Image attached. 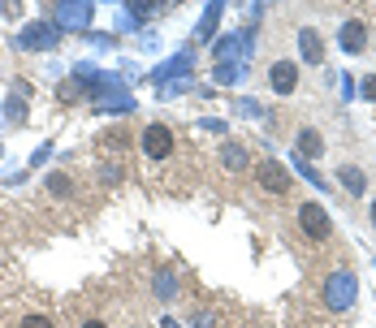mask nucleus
Masks as SVG:
<instances>
[{
    "label": "nucleus",
    "mask_w": 376,
    "mask_h": 328,
    "mask_svg": "<svg viewBox=\"0 0 376 328\" xmlns=\"http://www.w3.org/2000/svg\"><path fill=\"white\" fill-rule=\"evenodd\" d=\"M255 182H259L264 195H286L294 186L290 182V169H286V164H277V160H259L255 164Z\"/></svg>",
    "instance_id": "f257e3e1"
},
{
    "label": "nucleus",
    "mask_w": 376,
    "mask_h": 328,
    "mask_svg": "<svg viewBox=\"0 0 376 328\" xmlns=\"http://www.w3.org/2000/svg\"><path fill=\"white\" fill-rule=\"evenodd\" d=\"M299 225H303V234L316 238V242H325V238L333 234V221H329V212L320 207V203H303V207H299Z\"/></svg>",
    "instance_id": "f03ea898"
},
{
    "label": "nucleus",
    "mask_w": 376,
    "mask_h": 328,
    "mask_svg": "<svg viewBox=\"0 0 376 328\" xmlns=\"http://www.w3.org/2000/svg\"><path fill=\"white\" fill-rule=\"evenodd\" d=\"M143 151H147V160L173 155V130H169V126H147V130H143Z\"/></svg>",
    "instance_id": "7ed1b4c3"
},
{
    "label": "nucleus",
    "mask_w": 376,
    "mask_h": 328,
    "mask_svg": "<svg viewBox=\"0 0 376 328\" xmlns=\"http://www.w3.org/2000/svg\"><path fill=\"white\" fill-rule=\"evenodd\" d=\"M355 302V277L350 272H338V277H329V307H350Z\"/></svg>",
    "instance_id": "20e7f679"
},
{
    "label": "nucleus",
    "mask_w": 376,
    "mask_h": 328,
    "mask_svg": "<svg viewBox=\"0 0 376 328\" xmlns=\"http://www.w3.org/2000/svg\"><path fill=\"white\" fill-rule=\"evenodd\" d=\"M268 82H273L277 95H290V91L299 87V70H294L290 61H273V70H268Z\"/></svg>",
    "instance_id": "39448f33"
},
{
    "label": "nucleus",
    "mask_w": 376,
    "mask_h": 328,
    "mask_svg": "<svg viewBox=\"0 0 376 328\" xmlns=\"http://www.w3.org/2000/svg\"><path fill=\"white\" fill-rule=\"evenodd\" d=\"M338 39H342L346 52H363V48H367V26H363V22H342V35H338Z\"/></svg>",
    "instance_id": "423d86ee"
},
{
    "label": "nucleus",
    "mask_w": 376,
    "mask_h": 328,
    "mask_svg": "<svg viewBox=\"0 0 376 328\" xmlns=\"http://www.w3.org/2000/svg\"><path fill=\"white\" fill-rule=\"evenodd\" d=\"M299 48H303V61H311V65L325 61V43H320L316 31H299Z\"/></svg>",
    "instance_id": "0eeeda50"
},
{
    "label": "nucleus",
    "mask_w": 376,
    "mask_h": 328,
    "mask_svg": "<svg viewBox=\"0 0 376 328\" xmlns=\"http://www.w3.org/2000/svg\"><path fill=\"white\" fill-rule=\"evenodd\" d=\"M221 160H225V169H230V173H242L247 164H251V155H247V147H242V143H225Z\"/></svg>",
    "instance_id": "6e6552de"
},
{
    "label": "nucleus",
    "mask_w": 376,
    "mask_h": 328,
    "mask_svg": "<svg viewBox=\"0 0 376 328\" xmlns=\"http://www.w3.org/2000/svg\"><path fill=\"white\" fill-rule=\"evenodd\" d=\"M320 151H325V134H320V130H299V155H320Z\"/></svg>",
    "instance_id": "1a4fd4ad"
},
{
    "label": "nucleus",
    "mask_w": 376,
    "mask_h": 328,
    "mask_svg": "<svg viewBox=\"0 0 376 328\" xmlns=\"http://www.w3.org/2000/svg\"><path fill=\"white\" fill-rule=\"evenodd\" d=\"M52 26H31L26 35H22V48H52Z\"/></svg>",
    "instance_id": "9d476101"
},
{
    "label": "nucleus",
    "mask_w": 376,
    "mask_h": 328,
    "mask_svg": "<svg viewBox=\"0 0 376 328\" xmlns=\"http://www.w3.org/2000/svg\"><path fill=\"white\" fill-rule=\"evenodd\" d=\"M126 143H130V130L126 126H113V130L100 134V147H126Z\"/></svg>",
    "instance_id": "9b49d317"
},
{
    "label": "nucleus",
    "mask_w": 376,
    "mask_h": 328,
    "mask_svg": "<svg viewBox=\"0 0 376 328\" xmlns=\"http://www.w3.org/2000/svg\"><path fill=\"white\" fill-rule=\"evenodd\" d=\"M338 177H342V186H346L350 195H363V186H367L363 173H359V169H346V164H342V173H338Z\"/></svg>",
    "instance_id": "f8f14e48"
},
{
    "label": "nucleus",
    "mask_w": 376,
    "mask_h": 328,
    "mask_svg": "<svg viewBox=\"0 0 376 328\" xmlns=\"http://www.w3.org/2000/svg\"><path fill=\"white\" fill-rule=\"evenodd\" d=\"M48 190H52V195H70L74 186H70V177H65V173H48Z\"/></svg>",
    "instance_id": "ddd939ff"
},
{
    "label": "nucleus",
    "mask_w": 376,
    "mask_h": 328,
    "mask_svg": "<svg viewBox=\"0 0 376 328\" xmlns=\"http://www.w3.org/2000/svg\"><path fill=\"white\" fill-rule=\"evenodd\" d=\"M156 294H160V298H169V294H173V277H169V272H160V285H156Z\"/></svg>",
    "instance_id": "4468645a"
},
{
    "label": "nucleus",
    "mask_w": 376,
    "mask_h": 328,
    "mask_svg": "<svg viewBox=\"0 0 376 328\" xmlns=\"http://www.w3.org/2000/svg\"><path fill=\"white\" fill-rule=\"evenodd\" d=\"M22 328H52V319H48V315H26Z\"/></svg>",
    "instance_id": "2eb2a0df"
},
{
    "label": "nucleus",
    "mask_w": 376,
    "mask_h": 328,
    "mask_svg": "<svg viewBox=\"0 0 376 328\" xmlns=\"http://www.w3.org/2000/svg\"><path fill=\"white\" fill-rule=\"evenodd\" d=\"M363 91H367V99H376V78H372V82H367Z\"/></svg>",
    "instance_id": "dca6fc26"
},
{
    "label": "nucleus",
    "mask_w": 376,
    "mask_h": 328,
    "mask_svg": "<svg viewBox=\"0 0 376 328\" xmlns=\"http://www.w3.org/2000/svg\"><path fill=\"white\" fill-rule=\"evenodd\" d=\"M82 328H109V324H100V319H87V324H82Z\"/></svg>",
    "instance_id": "f3484780"
},
{
    "label": "nucleus",
    "mask_w": 376,
    "mask_h": 328,
    "mask_svg": "<svg viewBox=\"0 0 376 328\" xmlns=\"http://www.w3.org/2000/svg\"><path fill=\"white\" fill-rule=\"evenodd\" d=\"M372 225H376V203H372Z\"/></svg>",
    "instance_id": "a211bd4d"
}]
</instances>
